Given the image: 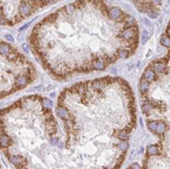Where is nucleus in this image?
I'll return each mask as SVG.
<instances>
[{
  "label": "nucleus",
  "mask_w": 170,
  "mask_h": 169,
  "mask_svg": "<svg viewBox=\"0 0 170 169\" xmlns=\"http://www.w3.org/2000/svg\"><path fill=\"white\" fill-rule=\"evenodd\" d=\"M119 36L120 38H122L123 40H125L127 42L133 39H137V28L133 26V27H128V28L123 29L120 32Z\"/></svg>",
  "instance_id": "nucleus-1"
},
{
  "label": "nucleus",
  "mask_w": 170,
  "mask_h": 169,
  "mask_svg": "<svg viewBox=\"0 0 170 169\" xmlns=\"http://www.w3.org/2000/svg\"><path fill=\"white\" fill-rule=\"evenodd\" d=\"M109 18L111 20H114V21H123L125 20L126 15L123 14V12L121 11L120 8L118 7H112L109 9Z\"/></svg>",
  "instance_id": "nucleus-2"
},
{
  "label": "nucleus",
  "mask_w": 170,
  "mask_h": 169,
  "mask_svg": "<svg viewBox=\"0 0 170 169\" xmlns=\"http://www.w3.org/2000/svg\"><path fill=\"white\" fill-rule=\"evenodd\" d=\"M33 10H34L33 6L31 5L29 2H24V3H22L21 6H20V13H21L22 19L29 17V15L32 13Z\"/></svg>",
  "instance_id": "nucleus-3"
},
{
  "label": "nucleus",
  "mask_w": 170,
  "mask_h": 169,
  "mask_svg": "<svg viewBox=\"0 0 170 169\" xmlns=\"http://www.w3.org/2000/svg\"><path fill=\"white\" fill-rule=\"evenodd\" d=\"M157 74H156V72L154 71L153 69H151V68H147L145 71H144V73H143V79L144 80H146L147 82H149V83H152V82H154L155 80H157Z\"/></svg>",
  "instance_id": "nucleus-4"
},
{
  "label": "nucleus",
  "mask_w": 170,
  "mask_h": 169,
  "mask_svg": "<svg viewBox=\"0 0 170 169\" xmlns=\"http://www.w3.org/2000/svg\"><path fill=\"white\" fill-rule=\"evenodd\" d=\"M167 124L165 123L164 121L162 120H158V123H157V126H156V130H155V133L158 134V135H161V134H164L166 131H167Z\"/></svg>",
  "instance_id": "nucleus-5"
},
{
  "label": "nucleus",
  "mask_w": 170,
  "mask_h": 169,
  "mask_svg": "<svg viewBox=\"0 0 170 169\" xmlns=\"http://www.w3.org/2000/svg\"><path fill=\"white\" fill-rule=\"evenodd\" d=\"M138 89H140V92L142 94L147 93V92L149 91V89H150V83L142 78V80L140 82V85H138Z\"/></svg>",
  "instance_id": "nucleus-6"
},
{
  "label": "nucleus",
  "mask_w": 170,
  "mask_h": 169,
  "mask_svg": "<svg viewBox=\"0 0 170 169\" xmlns=\"http://www.w3.org/2000/svg\"><path fill=\"white\" fill-rule=\"evenodd\" d=\"M9 145H11L10 137L8 135H6V134H1L0 135V147L7 148Z\"/></svg>",
  "instance_id": "nucleus-7"
},
{
  "label": "nucleus",
  "mask_w": 170,
  "mask_h": 169,
  "mask_svg": "<svg viewBox=\"0 0 170 169\" xmlns=\"http://www.w3.org/2000/svg\"><path fill=\"white\" fill-rule=\"evenodd\" d=\"M159 152H160V148L157 145H151L147 148V153L150 156L157 155V154H159Z\"/></svg>",
  "instance_id": "nucleus-8"
},
{
  "label": "nucleus",
  "mask_w": 170,
  "mask_h": 169,
  "mask_svg": "<svg viewBox=\"0 0 170 169\" xmlns=\"http://www.w3.org/2000/svg\"><path fill=\"white\" fill-rule=\"evenodd\" d=\"M11 48L10 46L6 43H1L0 44V53L1 54H9L11 52Z\"/></svg>",
  "instance_id": "nucleus-9"
},
{
  "label": "nucleus",
  "mask_w": 170,
  "mask_h": 169,
  "mask_svg": "<svg viewBox=\"0 0 170 169\" xmlns=\"http://www.w3.org/2000/svg\"><path fill=\"white\" fill-rule=\"evenodd\" d=\"M42 101V107L44 109H51L52 108V102H51V100L50 99H48V98H42L41 99Z\"/></svg>",
  "instance_id": "nucleus-10"
},
{
  "label": "nucleus",
  "mask_w": 170,
  "mask_h": 169,
  "mask_svg": "<svg viewBox=\"0 0 170 169\" xmlns=\"http://www.w3.org/2000/svg\"><path fill=\"white\" fill-rule=\"evenodd\" d=\"M152 108H153V106H152V104L149 103V102H144V104L142 105L143 112H144L146 115H149V113L152 111Z\"/></svg>",
  "instance_id": "nucleus-11"
},
{
  "label": "nucleus",
  "mask_w": 170,
  "mask_h": 169,
  "mask_svg": "<svg viewBox=\"0 0 170 169\" xmlns=\"http://www.w3.org/2000/svg\"><path fill=\"white\" fill-rule=\"evenodd\" d=\"M157 123H158V120H152V121H148V122H147L148 127H149V129H150L152 132H155Z\"/></svg>",
  "instance_id": "nucleus-12"
},
{
  "label": "nucleus",
  "mask_w": 170,
  "mask_h": 169,
  "mask_svg": "<svg viewBox=\"0 0 170 169\" xmlns=\"http://www.w3.org/2000/svg\"><path fill=\"white\" fill-rule=\"evenodd\" d=\"M161 44L165 47H169V44H170V40H169V37L166 36V35H163V37L161 38Z\"/></svg>",
  "instance_id": "nucleus-13"
},
{
  "label": "nucleus",
  "mask_w": 170,
  "mask_h": 169,
  "mask_svg": "<svg viewBox=\"0 0 170 169\" xmlns=\"http://www.w3.org/2000/svg\"><path fill=\"white\" fill-rule=\"evenodd\" d=\"M64 10L68 13V14H70V13H73L74 12V10H75V6H74V4H67L65 7H64Z\"/></svg>",
  "instance_id": "nucleus-14"
},
{
  "label": "nucleus",
  "mask_w": 170,
  "mask_h": 169,
  "mask_svg": "<svg viewBox=\"0 0 170 169\" xmlns=\"http://www.w3.org/2000/svg\"><path fill=\"white\" fill-rule=\"evenodd\" d=\"M117 147L119 148V150H121V151H126L127 149H128V144H127V142H120L118 145H117Z\"/></svg>",
  "instance_id": "nucleus-15"
},
{
  "label": "nucleus",
  "mask_w": 170,
  "mask_h": 169,
  "mask_svg": "<svg viewBox=\"0 0 170 169\" xmlns=\"http://www.w3.org/2000/svg\"><path fill=\"white\" fill-rule=\"evenodd\" d=\"M148 39H149V33L147 32V31H144V33H143V37H142V41H143V43H146Z\"/></svg>",
  "instance_id": "nucleus-16"
},
{
  "label": "nucleus",
  "mask_w": 170,
  "mask_h": 169,
  "mask_svg": "<svg viewBox=\"0 0 170 169\" xmlns=\"http://www.w3.org/2000/svg\"><path fill=\"white\" fill-rule=\"evenodd\" d=\"M130 169H142V168H141L140 165H137V164L134 163V164H132V165L130 166Z\"/></svg>",
  "instance_id": "nucleus-17"
},
{
  "label": "nucleus",
  "mask_w": 170,
  "mask_h": 169,
  "mask_svg": "<svg viewBox=\"0 0 170 169\" xmlns=\"http://www.w3.org/2000/svg\"><path fill=\"white\" fill-rule=\"evenodd\" d=\"M23 47H24V49H25L26 51H28V52L30 51V48H29V46H28V44H24V45H23Z\"/></svg>",
  "instance_id": "nucleus-18"
},
{
  "label": "nucleus",
  "mask_w": 170,
  "mask_h": 169,
  "mask_svg": "<svg viewBox=\"0 0 170 169\" xmlns=\"http://www.w3.org/2000/svg\"><path fill=\"white\" fill-rule=\"evenodd\" d=\"M5 38H6L8 41H10V42H12V41H13V38H12L10 35H6V36H5Z\"/></svg>",
  "instance_id": "nucleus-19"
},
{
  "label": "nucleus",
  "mask_w": 170,
  "mask_h": 169,
  "mask_svg": "<svg viewBox=\"0 0 170 169\" xmlns=\"http://www.w3.org/2000/svg\"><path fill=\"white\" fill-rule=\"evenodd\" d=\"M152 2L154 4H159V3H161V0H152Z\"/></svg>",
  "instance_id": "nucleus-20"
},
{
  "label": "nucleus",
  "mask_w": 170,
  "mask_h": 169,
  "mask_svg": "<svg viewBox=\"0 0 170 169\" xmlns=\"http://www.w3.org/2000/svg\"><path fill=\"white\" fill-rule=\"evenodd\" d=\"M1 18H2V11L0 10V19H1Z\"/></svg>",
  "instance_id": "nucleus-21"
}]
</instances>
